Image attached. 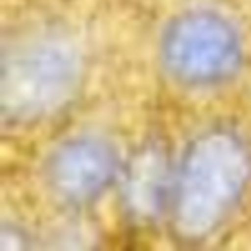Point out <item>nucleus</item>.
<instances>
[{"instance_id": "39448f33", "label": "nucleus", "mask_w": 251, "mask_h": 251, "mask_svg": "<svg viewBox=\"0 0 251 251\" xmlns=\"http://www.w3.org/2000/svg\"><path fill=\"white\" fill-rule=\"evenodd\" d=\"M165 189V164L162 155L148 150L134 162L127 177V200L138 215H151L158 210Z\"/></svg>"}, {"instance_id": "f257e3e1", "label": "nucleus", "mask_w": 251, "mask_h": 251, "mask_svg": "<svg viewBox=\"0 0 251 251\" xmlns=\"http://www.w3.org/2000/svg\"><path fill=\"white\" fill-rule=\"evenodd\" d=\"M251 176L246 145L229 131H210L186 151L174 191V222L191 239L205 237L230 215Z\"/></svg>"}, {"instance_id": "20e7f679", "label": "nucleus", "mask_w": 251, "mask_h": 251, "mask_svg": "<svg viewBox=\"0 0 251 251\" xmlns=\"http://www.w3.org/2000/svg\"><path fill=\"white\" fill-rule=\"evenodd\" d=\"M115 172V155L105 141L76 138L52 155L47 179L52 191L67 203H86L98 196Z\"/></svg>"}, {"instance_id": "7ed1b4c3", "label": "nucleus", "mask_w": 251, "mask_h": 251, "mask_svg": "<svg viewBox=\"0 0 251 251\" xmlns=\"http://www.w3.org/2000/svg\"><path fill=\"white\" fill-rule=\"evenodd\" d=\"M162 57L169 74L189 86L227 79L241 60V42L227 19L210 11L179 16L167 28Z\"/></svg>"}, {"instance_id": "f03ea898", "label": "nucleus", "mask_w": 251, "mask_h": 251, "mask_svg": "<svg viewBox=\"0 0 251 251\" xmlns=\"http://www.w3.org/2000/svg\"><path fill=\"white\" fill-rule=\"evenodd\" d=\"M79 77V57L67 40L31 36L4 57L2 105L14 119L50 114L71 97Z\"/></svg>"}]
</instances>
